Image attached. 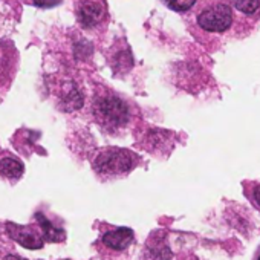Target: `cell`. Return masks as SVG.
<instances>
[{
    "mask_svg": "<svg viewBox=\"0 0 260 260\" xmlns=\"http://www.w3.org/2000/svg\"><path fill=\"white\" fill-rule=\"evenodd\" d=\"M137 162L138 156L130 150L107 149L96 156L93 167L104 175H121L132 170Z\"/></svg>",
    "mask_w": 260,
    "mask_h": 260,
    "instance_id": "obj_1",
    "label": "cell"
},
{
    "mask_svg": "<svg viewBox=\"0 0 260 260\" xmlns=\"http://www.w3.org/2000/svg\"><path fill=\"white\" fill-rule=\"evenodd\" d=\"M95 112L103 121V124L112 128L124 125L128 118L125 104L119 98H115V96H106V98L96 100Z\"/></svg>",
    "mask_w": 260,
    "mask_h": 260,
    "instance_id": "obj_2",
    "label": "cell"
},
{
    "mask_svg": "<svg viewBox=\"0 0 260 260\" xmlns=\"http://www.w3.org/2000/svg\"><path fill=\"white\" fill-rule=\"evenodd\" d=\"M233 23L231 8L225 4H219L204 10L198 16V25L210 32H223Z\"/></svg>",
    "mask_w": 260,
    "mask_h": 260,
    "instance_id": "obj_3",
    "label": "cell"
},
{
    "mask_svg": "<svg viewBox=\"0 0 260 260\" xmlns=\"http://www.w3.org/2000/svg\"><path fill=\"white\" fill-rule=\"evenodd\" d=\"M7 231L13 240H16L19 245H22L23 248H28V249H40L45 243L40 226H34V225L23 226V225L8 222Z\"/></svg>",
    "mask_w": 260,
    "mask_h": 260,
    "instance_id": "obj_4",
    "label": "cell"
},
{
    "mask_svg": "<svg viewBox=\"0 0 260 260\" xmlns=\"http://www.w3.org/2000/svg\"><path fill=\"white\" fill-rule=\"evenodd\" d=\"M106 14V8L98 0H81L77 7V19L84 28L96 26Z\"/></svg>",
    "mask_w": 260,
    "mask_h": 260,
    "instance_id": "obj_5",
    "label": "cell"
},
{
    "mask_svg": "<svg viewBox=\"0 0 260 260\" xmlns=\"http://www.w3.org/2000/svg\"><path fill=\"white\" fill-rule=\"evenodd\" d=\"M134 230L130 228H116L113 231H107L104 236H103V243L110 248V249H115V251H124L130 243L134 240Z\"/></svg>",
    "mask_w": 260,
    "mask_h": 260,
    "instance_id": "obj_6",
    "label": "cell"
},
{
    "mask_svg": "<svg viewBox=\"0 0 260 260\" xmlns=\"http://www.w3.org/2000/svg\"><path fill=\"white\" fill-rule=\"evenodd\" d=\"M36 217H37V222H39L42 236H43V239H45L46 242H54V243H55V242H63V240H64L66 234H64L63 230L54 226L42 213H37Z\"/></svg>",
    "mask_w": 260,
    "mask_h": 260,
    "instance_id": "obj_7",
    "label": "cell"
},
{
    "mask_svg": "<svg viewBox=\"0 0 260 260\" xmlns=\"http://www.w3.org/2000/svg\"><path fill=\"white\" fill-rule=\"evenodd\" d=\"M25 166L14 158H4L0 159V175H4L10 179H17L23 175Z\"/></svg>",
    "mask_w": 260,
    "mask_h": 260,
    "instance_id": "obj_8",
    "label": "cell"
},
{
    "mask_svg": "<svg viewBox=\"0 0 260 260\" xmlns=\"http://www.w3.org/2000/svg\"><path fill=\"white\" fill-rule=\"evenodd\" d=\"M233 4L243 14H254L260 7L258 0H233Z\"/></svg>",
    "mask_w": 260,
    "mask_h": 260,
    "instance_id": "obj_9",
    "label": "cell"
},
{
    "mask_svg": "<svg viewBox=\"0 0 260 260\" xmlns=\"http://www.w3.org/2000/svg\"><path fill=\"white\" fill-rule=\"evenodd\" d=\"M196 0H164V4L172 8L173 11H179V13H184V11H188L193 5H194Z\"/></svg>",
    "mask_w": 260,
    "mask_h": 260,
    "instance_id": "obj_10",
    "label": "cell"
},
{
    "mask_svg": "<svg viewBox=\"0 0 260 260\" xmlns=\"http://www.w3.org/2000/svg\"><path fill=\"white\" fill-rule=\"evenodd\" d=\"M61 0H34V4L40 8H51V7H57Z\"/></svg>",
    "mask_w": 260,
    "mask_h": 260,
    "instance_id": "obj_11",
    "label": "cell"
},
{
    "mask_svg": "<svg viewBox=\"0 0 260 260\" xmlns=\"http://www.w3.org/2000/svg\"><path fill=\"white\" fill-rule=\"evenodd\" d=\"M252 196H254V201H255L257 207L260 208V185H257V187L254 188V193H252Z\"/></svg>",
    "mask_w": 260,
    "mask_h": 260,
    "instance_id": "obj_12",
    "label": "cell"
},
{
    "mask_svg": "<svg viewBox=\"0 0 260 260\" xmlns=\"http://www.w3.org/2000/svg\"><path fill=\"white\" fill-rule=\"evenodd\" d=\"M257 260H260V255H258V258H257Z\"/></svg>",
    "mask_w": 260,
    "mask_h": 260,
    "instance_id": "obj_13",
    "label": "cell"
}]
</instances>
